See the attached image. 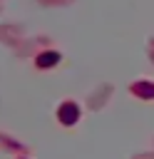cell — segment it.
Here are the masks:
<instances>
[{
	"mask_svg": "<svg viewBox=\"0 0 154 159\" xmlns=\"http://www.w3.org/2000/svg\"><path fill=\"white\" fill-rule=\"evenodd\" d=\"M60 119H62L65 124H72V122L77 119V107H75V104H65V107L60 109Z\"/></svg>",
	"mask_w": 154,
	"mask_h": 159,
	"instance_id": "obj_1",
	"label": "cell"
},
{
	"mask_svg": "<svg viewBox=\"0 0 154 159\" xmlns=\"http://www.w3.org/2000/svg\"><path fill=\"white\" fill-rule=\"evenodd\" d=\"M57 62V55H52V52H47V55H42L40 60H37V65H42V67H50V65H55Z\"/></svg>",
	"mask_w": 154,
	"mask_h": 159,
	"instance_id": "obj_2",
	"label": "cell"
},
{
	"mask_svg": "<svg viewBox=\"0 0 154 159\" xmlns=\"http://www.w3.org/2000/svg\"><path fill=\"white\" fill-rule=\"evenodd\" d=\"M134 92H137V94L142 92L144 97H154V87H152V84H134Z\"/></svg>",
	"mask_w": 154,
	"mask_h": 159,
	"instance_id": "obj_3",
	"label": "cell"
}]
</instances>
